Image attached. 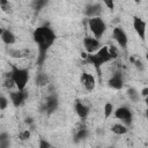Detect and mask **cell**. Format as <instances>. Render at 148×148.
Wrapping results in <instances>:
<instances>
[{
    "instance_id": "obj_23",
    "label": "cell",
    "mask_w": 148,
    "mask_h": 148,
    "mask_svg": "<svg viewBox=\"0 0 148 148\" xmlns=\"http://www.w3.org/2000/svg\"><path fill=\"white\" fill-rule=\"evenodd\" d=\"M113 111H114L113 104L110 103V102L105 103V105H104V118L108 119L109 117H111V114H113Z\"/></svg>"
},
{
    "instance_id": "obj_21",
    "label": "cell",
    "mask_w": 148,
    "mask_h": 148,
    "mask_svg": "<svg viewBox=\"0 0 148 148\" xmlns=\"http://www.w3.org/2000/svg\"><path fill=\"white\" fill-rule=\"evenodd\" d=\"M50 0H32V8L35 12H40L44 7L47 6Z\"/></svg>"
},
{
    "instance_id": "obj_30",
    "label": "cell",
    "mask_w": 148,
    "mask_h": 148,
    "mask_svg": "<svg viewBox=\"0 0 148 148\" xmlns=\"http://www.w3.org/2000/svg\"><path fill=\"white\" fill-rule=\"evenodd\" d=\"M102 1L108 9H110V10L114 9V0H102Z\"/></svg>"
},
{
    "instance_id": "obj_2",
    "label": "cell",
    "mask_w": 148,
    "mask_h": 148,
    "mask_svg": "<svg viewBox=\"0 0 148 148\" xmlns=\"http://www.w3.org/2000/svg\"><path fill=\"white\" fill-rule=\"evenodd\" d=\"M81 56H82V58L86 59L87 62H89L90 65H92L95 67L99 80H101V67L104 64L113 60V57L109 50V46H101L94 53H82Z\"/></svg>"
},
{
    "instance_id": "obj_10",
    "label": "cell",
    "mask_w": 148,
    "mask_h": 148,
    "mask_svg": "<svg viewBox=\"0 0 148 148\" xmlns=\"http://www.w3.org/2000/svg\"><path fill=\"white\" fill-rule=\"evenodd\" d=\"M80 81L82 83V86L84 87V89L87 91H92L96 87V79L92 74L90 73H87V72H83L81 74V77H80Z\"/></svg>"
},
{
    "instance_id": "obj_5",
    "label": "cell",
    "mask_w": 148,
    "mask_h": 148,
    "mask_svg": "<svg viewBox=\"0 0 148 148\" xmlns=\"http://www.w3.org/2000/svg\"><path fill=\"white\" fill-rule=\"evenodd\" d=\"M113 114H114V117L118 120H120L126 126H128V125L132 124L133 113H132V111H131L130 108H127V106H119V108H117L113 111Z\"/></svg>"
},
{
    "instance_id": "obj_13",
    "label": "cell",
    "mask_w": 148,
    "mask_h": 148,
    "mask_svg": "<svg viewBox=\"0 0 148 148\" xmlns=\"http://www.w3.org/2000/svg\"><path fill=\"white\" fill-rule=\"evenodd\" d=\"M74 110H75L76 114L79 116V118L82 119V120H84L88 117L89 112H90V108L87 104H84L81 101H79V99L75 101V103H74Z\"/></svg>"
},
{
    "instance_id": "obj_26",
    "label": "cell",
    "mask_w": 148,
    "mask_h": 148,
    "mask_svg": "<svg viewBox=\"0 0 148 148\" xmlns=\"http://www.w3.org/2000/svg\"><path fill=\"white\" fill-rule=\"evenodd\" d=\"M8 104H9L8 98L6 96H3V95H0V110H6Z\"/></svg>"
},
{
    "instance_id": "obj_12",
    "label": "cell",
    "mask_w": 148,
    "mask_h": 148,
    "mask_svg": "<svg viewBox=\"0 0 148 148\" xmlns=\"http://www.w3.org/2000/svg\"><path fill=\"white\" fill-rule=\"evenodd\" d=\"M103 12L102 5L98 2H92V3H88L84 7V15L89 18V17H96V16H101Z\"/></svg>"
},
{
    "instance_id": "obj_6",
    "label": "cell",
    "mask_w": 148,
    "mask_h": 148,
    "mask_svg": "<svg viewBox=\"0 0 148 148\" xmlns=\"http://www.w3.org/2000/svg\"><path fill=\"white\" fill-rule=\"evenodd\" d=\"M59 108V98L57 96V94H51L49 95L42 106V110L45 111L47 114H52L53 112H56Z\"/></svg>"
},
{
    "instance_id": "obj_20",
    "label": "cell",
    "mask_w": 148,
    "mask_h": 148,
    "mask_svg": "<svg viewBox=\"0 0 148 148\" xmlns=\"http://www.w3.org/2000/svg\"><path fill=\"white\" fill-rule=\"evenodd\" d=\"M10 145V135L7 132L0 133V148H7Z\"/></svg>"
},
{
    "instance_id": "obj_29",
    "label": "cell",
    "mask_w": 148,
    "mask_h": 148,
    "mask_svg": "<svg viewBox=\"0 0 148 148\" xmlns=\"http://www.w3.org/2000/svg\"><path fill=\"white\" fill-rule=\"evenodd\" d=\"M39 148H52V143H50L47 140L45 139H39Z\"/></svg>"
},
{
    "instance_id": "obj_3",
    "label": "cell",
    "mask_w": 148,
    "mask_h": 148,
    "mask_svg": "<svg viewBox=\"0 0 148 148\" xmlns=\"http://www.w3.org/2000/svg\"><path fill=\"white\" fill-rule=\"evenodd\" d=\"M9 75L13 79L14 84L17 88V90H24L25 89L27 83L29 81V71L27 68H21V67L13 65Z\"/></svg>"
},
{
    "instance_id": "obj_32",
    "label": "cell",
    "mask_w": 148,
    "mask_h": 148,
    "mask_svg": "<svg viewBox=\"0 0 148 148\" xmlns=\"http://www.w3.org/2000/svg\"><path fill=\"white\" fill-rule=\"evenodd\" d=\"M25 124H28L29 126H30V125H32V124H34V119H32L31 117H28V118H25Z\"/></svg>"
},
{
    "instance_id": "obj_11",
    "label": "cell",
    "mask_w": 148,
    "mask_h": 148,
    "mask_svg": "<svg viewBox=\"0 0 148 148\" xmlns=\"http://www.w3.org/2000/svg\"><path fill=\"white\" fill-rule=\"evenodd\" d=\"M133 28L136 32V35L140 37L141 40L146 39V22L139 17V16H134L133 17Z\"/></svg>"
},
{
    "instance_id": "obj_31",
    "label": "cell",
    "mask_w": 148,
    "mask_h": 148,
    "mask_svg": "<svg viewBox=\"0 0 148 148\" xmlns=\"http://www.w3.org/2000/svg\"><path fill=\"white\" fill-rule=\"evenodd\" d=\"M147 95H148V88L145 87V88L140 91V96H142V97H147Z\"/></svg>"
},
{
    "instance_id": "obj_34",
    "label": "cell",
    "mask_w": 148,
    "mask_h": 148,
    "mask_svg": "<svg viewBox=\"0 0 148 148\" xmlns=\"http://www.w3.org/2000/svg\"><path fill=\"white\" fill-rule=\"evenodd\" d=\"M135 2H140V0H135Z\"/></svg>"
},
{
    "instance_id": "obj_16",
    "label": "cell",
    "mask_w": 148,
    "mask_h": 148,
    "mask_svg": "<svg viewBox=\"0 0 148 148\" xmlns=\"http://www.w3.org/2000/svg\"><path fill=\"white\" fill-rule=\"evenodd\" d=\"M35 83L36 86L38 87H45L50 83V77L47 76V74L45 73H38L36 75V79H35Z\"/></svg>"
},
{
    "instance_id": "obj_25",
    "label": "cell",
    "mask_w": 148,
    "mask_h": 148,
    "mask_svg": "<svg viewBox=\"0 0 148 148\" xmlns=\"http://www.w3.org/2000/svg\"><path fill=\"white\" fill-rule=\"evenodd\" d=\"M30 136H31V131L30 130H24V131L18 133V139L21 141H27V140L30 139Z\"/></svg>"
},
{
    "instance_id": "obj_7",
    "label": "cell",
    "mask_w": 148,
    "mask_h": 148,
    "mask_svg": "<svg viewBox=\"0 0 148 148\" xmlns=\"http://www.w3.org/2000/svg\"><path fill=\"white\" fill-rule=\"evenodd\" d=\"M112 37H113V39L117 42V44L123 50L126 49L127 43H128V37H127V34L125 32V30L121 27H114L113 28V30H112Z\"/></svg>"
},
{
    "instance_id": "obj_27",
    "label": "cell",
    "mask_w": 148,
    "mask_h": 148,
    "mask_svg": "<svg viewBox=\"0 0 148 148\" xmlns=\"http://www.w3.org/2000/svg\"><path fill=\"white\" fill-rule=\"evenodd\" d=\"M131 60H132V62L134 64V66H135V68H136V69H139L140 72H142V71L145 69V66H143V64H142V61H141L140 59L134 60L133 58H131Z\"/></svg>"
},
{
    "instance_id": "obj_15",
    "label": "cell",
    "mask_w": 148,
    "mask_h": 148,
    "mask_svg": "<svg viewBox=\"0 0 148 148\" xmlns=\"http://www.w3.org/2000/svg\"><path fill=\"white\" fill-rule=\"evenodd\" d=\"M0 37H1L2 42H3L6 45H8V46L15 44V42H16L15 35H14L13 31H10L9 29H3V32H2V35H1Z\"/></svg>"
},
{
    "instance_id": "obj_28",
    "label": "cell",
    "mask_w": 148,
    "mask_h": 148,
    "mask_svg": "<svg viewBox=\"0 0 148 148\" xmlns=\"http://www.w3.org/2000/svg\"><path fill=\"white\" fill-rule=\"evenodd\" d=\"M3 86H5L7 89H10V88L15 87V84H14V81H13V79L10 77V75H8V76H7V79L5 80V83H3Z\"/></svg>"
},
{
    "instance_id": "obj_22",
    "label": "cell",
    "mask_w": 148,
    "mask_h": 148,
    "mask_svg": "<svg viewBox=\"0 0 148 148\" xmlns=\"http://www.w3.org/2000/svg\"><path fill=\"white\" fill-rule=\"evenodd\" d=\"M8 53L12 58H23L27 56V51H22V50H17V49H14V50L10 49L8 51Z\"/></svg>"
},
{
    "instance_id": "obj_33",
    "label": "cell",
    "mask_w": 148,
    "mask_h": 148,
    "mask_svg": "<svg viewBox=\"0 0 148 148\" xmlns=\"http://www.w3.org/2000/svg\"><path fill=\"white\" fill-rule=\"evenodd\" d=\"M2 32H3V28H1V27H0V36L2 35Z\"/></svg>"
},
{
    "instance_id": "obj_17",
    "label": "cell",
    "mask_w": 148,
    "mask_h": 148,
    "mask_svg": "<svg viewBox=\"0 0 148 148\" xmlns=\"http://www.w3.org/2000/svg\"><path fill=\"white\" fill-rule=\"evenodd\" d=\"M111 131L114 134H117V135H124V134L127 133L128 130H127V126L125 124H123V123H116V124H113L111 126Z\"/></svg>"
},
{
    "instance_id": "obj_1",
    "label": "cell",
    "mask_w": 148,
    "mask_h": 148,
    "mask_svg": "<svg viewBox=\"0 0 148 148\" xmlns=\"http://www.w3.org/2000/svg\"><path fill=\"white\" fill-rule=\"evenodd\" d=\"M32 38H34V42L38 46L37 64L38 65H43V62L46 59L47 51L50 50V47L56 42V38H57L56 32L49 25H40V27H38V28H36L34 30Z\"/></svg>"
},
{
    "instance_id": "obj_8",
    "label": "cell",
    "mask_w": 148,
    "mask_h": 148,
    "mask_svg": "<svg viewBox=\"0 0 148 148\" xmlns=\"http://www.w3.org/2000/svg\"><path fill=\"white\" fill-rule=\"evenodd\" d=\"M28 97V92L24 90H16V91H10L9 92V98H10V102L12 104L15 106V108H18L21 105H23L24 101L27 99Z\"/></svg>"
},
{
    "instance_id": "obj_14",
    "label": "cell",
    "mask_w": 148,
    "mask_h": 148,
    "mask_svg": "<svg viewBox=\"0 0 148 148\" xmlns=\"http://www.w3.org/2000/svg\"><path fill=\"white\" fill-rule=\"evenodd\" d=\"M108 84L110 88L112 89H116V90H119L124 87V79H123V75L120 72H117L114 73L108 81Z\"/></svg>"
},
{
    "instance_id": "obj_19",
    "label": "cell",
    "mask_w": 148,
    "mask_h": 148,
    "mask_svg": "<svg viewBox=\"0 0 148 148\" xmlns=\"http://www.w3.org/2000/svg\"><path fill=\"white\" fill-rule=\"evenodd\" d=\"M88 136H89V131L86 127H81L76 131V133L74 135V139H75V142H79V141H82V140L87 139Z\"/></svg>"
},
{
    "instance_id": "obj_24",
    "label": "cell",
    "mask_w": 148,
    "mask_h": 148,
    "mask_svg": "<svg viewBox=\"0 0 148 148\" xmlns=\"http://www.w3.org/2000/svg\"><path fill=\"white\" fill-rule=\"evenodd\" d=\"M0 9L7 14L12 13V5L8 0H0Z\"/></svg>"
},
{
    "instance_id": "obj_4",
    "label": "cell",
    "mask_w": 148,
    "mask_h": 148,
    "mask_svg": "<svg viewBox=\"0 0 148 148\" xmlns=\"http://www.w3.org/2000/svg\"><path fill=\"white\" fill-rule=\"evenodd\" d=\"M87 23H88L89 30L92 32L94 37H96V38H101L104 35V32L106 31V28H108L105 21L101 16L89 17Z\"/></svg>"
},
{
    "instance_id": "obj_18",
    "label": "cell",
    "mask_w": 148,
    "mask_h": 148,
    "mask_svg": "<svg viewBox=\"0 0 148 148\" xmlns=\"http://www.w3.org/2000/svg\"><path fill=\"white\" fill-rule=\"evenodd\" d=\"M126 95H127V97L130 98V101H132V102H134V103H136V102H139V99H140V92L135 89V88H133V87H130L127 90H126Z\"/></svg>"
},
{
    "instance_id": "obj_9",
    "label": "cell",
    "mask_w": 148,
    "mask_h": 148,
    "mask_svg": "<svg viewBox=\"0 0 148 148\" xmlns=\"http://www.w3.org/2000/svg\"><path fill=\"white\" fill-rule=\"evenodd\" d=\"M101 42L96 37H84L83 38V47L87 53H94L101 47Z\"/></svg>"
}]
</instances>
